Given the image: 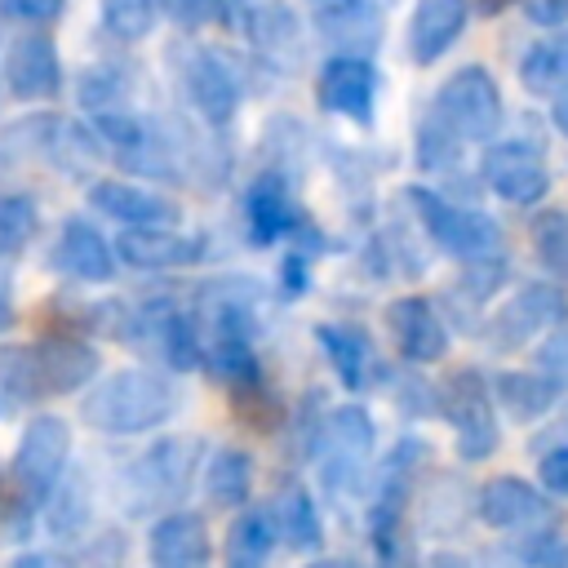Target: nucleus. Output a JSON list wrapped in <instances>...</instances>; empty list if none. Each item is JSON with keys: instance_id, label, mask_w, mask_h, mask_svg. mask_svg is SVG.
I'll return each instance as SVG.
<instances>
[{"instance_id": "f257e3e1", "label": "nucleus", "mask_w": 568, "mask_h": 568, "mask_svg": "<svg viewBox=\"0 0 568 568\" xmlns=\"http://www.w3.org/2000/svg\"><path fill=\"white\" fill-rule=\"evenodd\" d=\"M169 404H173V390L155 373H111L89 390L84 422L102 430H146L169 413Z\"/></svg>"}, {"instance_id": "f03ea898", "label": "nucleus", "mask_w": 568, "mask_h": 568, "mask_svg": "<svg viewBox=\"0 0 568 568\" xmlns=\"http://www.w3.org/2000/svg\"><path fill=\"white\" fill-rule=\"evenodd\" d=\"M444 129L457 138H488L501 124V93L484 67H462L439 89Z\"/></svg>"}, {"instance_id": "7ed1b4c3", "label": "nucleus", "mask_w": 568, "mask_h": 568, "mask_svg": "<svg viewBox=\"0 0 568 568\" xmlns=\"http://www.w3.org/2000/svg\"><path fill=\"white\" fill-rule=\"evenodd\" d=\"M67 426L58 422V417H36V422H27V430H22V444H18V453H13V479L31 493V497H44V493H53V484H58V470H62V462H67Z\"/></svg>"}, {"instance_id": "20e7f679", "label": "nucleus", "mask_w": 568, "mask_h": 568, "mask_svg": "<svg viewBox=\"0 0 568 568\" xmlns=\"http://www.w3.org/2000/svg\"><path fill=\"white\" fill-rule=\"evenodd\" d=\"M413 195V204H417V213L426 217V226H430V235L444 244V248H453V253H462V257H475V253H484L488 244H493V222H484L479 213H466V209H457V204H448V200H439V195H430V191H408Z\"/></svg>"}, {"instance_id": "39448f33", "label": "nucleus", "mask_w": 568, "mask_h": 568, "mask_svg": "<svg viewBox=\"0 0 568 568\" xmlns=\"http://www.w3.org/2000/svg\"><path fill=\"white\" fill-rule=\"evenodd\" d=\"M373 84H377V75H373V67H368V58H359V53H337V58L324 67V75H320V102H324L328 111H337V115L364 120L368 106H373Z\"/></svg>"}, {"instance_id": "423d86ee", "label": "nucleus", "mask_w": 568, "mask_h": 568, "mask_svg": "<svg viewBox=\"0 0 568 568\" xmlns=\"http://www.w3.org/2000/svg\"><path fill=\"white\" fill-rule=\"evenodd\" d=\"M466 0H417L408 18V53L417 62H435L466 27Z\"/></svg>"}, {"instance_id": "0eeeda50", "label": "nucleus", "mask_w": 568, "mask_h": 568, "mask_svg": "<svg viewBox=\"0 0 568 568\" xmlns=\"http://www.w3.org/2000/svg\"><path fill=\"white\" fill-rule=\"evenodd\" d=\"M386 324H390V333H395L399 351H404L408 359H417V364L439 359V355H444V346H448L439 315H435V311H430V302H422V297H399V302L386 311Z\"/></svg>"}, {"instance_id": "6e6552de", "label": "nucleus", "mask_w": 568, "mask_h": 568, "mask_svg": "<svg viewBox=\"0 0 568 568\" xmlns=\"http://www.w3.org/2000/svg\"><path fill=\"white\" fill-rule=\"evenodd\" d=\"M448 404H453L448 417L457 422V435H462V453H466V457H484V453H493V444H497V426H493L484 386H479L470 373H462V377L448 386Z\"/></svg>"}, {"instance_id": "1a4fd4ad", "label": "nucleus", "mask_w": 568, "mask_h": 568, "mask_svg": "<svg viewBox=\"0 0 568 568\" xmlns=\"http://www.w3.org/2000/svg\"><path fill=\"white\" fill-rule=\"evenodd\" d=\"M484 178L497 195L515 204H532L537 195H546V169L528 146H497L484 160Z\"/></svg>"}, {"instance_id": "9d476101", "label": "nucleus", "mask_w": 568, "mask_h": 568, "mask_svg": "<svg viewBox=\"0 0 568 568\" xmlns=\"http://www.w3.org/2000/svg\"><path fill=\"white\" fill-rule=\"evenodd\" d=\"M4 80L18 98H44L58 84V58L44 36H18L4 58Z\"/></svg>"}, {"instance_id": "9b49d317", "label": "nucleus", "mask_w": 568, "mask_h": 568, "mask_svg": "<svg viewBox=\"0 0 568 568\" xmlns=\"http://www.w3.org/2000/svg\"><path fill=\"white\" fill-rule=\"evenodd\" d=\"M151 559L155 568H204L209 564V532L195 515H169L151 528Z\"/></svg>"}, {"instance_id": "f8f14e48", "label": "nucleus", "mask_w": 568, "mask_h": 568, "mask_svg": "<svg viewBox=\"0 0 568 568\" xmlns=\"http://www.w3.org/2000/svg\"><path fill=\"white\" fill-rule=\"evenodd\" d=\"M93 204L111 217H120L124 226H173L178 222V204H169L155 191L142 186H124V182H98L93 186Z\"/></svg>"}, {"instance_id": "ddd939ff", "label": "nucleus", "mask_w": 568, "mask_h": 568, "mask_svg": "<svg viewBox=\"0 0 568 568\" xmlns=\"http://www.w3.org/2000/svg\"><path fill=\"white\" fill-rule=\"evenodd\" d=\"M53 262H58L67 275H75V280H93V284L115 275V257H111L106 240H102L93 226H84V222H67V226L58 231Z\"/></svg>"}, {"instance_id": "4468645a", "label": "nucleus", "mask_w": 568, "mask_h": 568, "mask_svg": "<svg viewBox=\"0 0 568 568\" xmlns=\"http://www.w3.org/2000/svg\"><path fill=\"white\" fill-rule=\"evenodd\" d=\"M98 368V355L84 342L71 337H53L44 346H36V373H40V390H75L80 382H89Z\"/></svg>"}, {"instance_id": "2eb2a0df", "label": "nucleus", "mask_w": 568, "mask_h": 568, "mask_svg": "<svg viewBox=\"0 0 568 568\" xmlns=\"http://www.w3.org/2000/svg\"><path fill=\"white\" fill-rule=\"evenodd\" d=\"M537 510H541L537 488H528V484L515 479V475H497V479H488L484 493H479V515H484V524H497V528L524 524V519H532Z\"/></svg>"}, {"instance_id": "dca6fc26", "label": "nucleus", "mask_w": 568, "mask_h": 568, "mask_svg": "<svg viewBox=\"0 0 568 568\" xmlns=\"http://www.w3.org/2000/svg\"><path fill=\"white\" fill-rule=\"evenodd\" d=\"M275 541V524L266 510H244L226 528V564L231 568H262Z\"/></svg>"}, {"instance_id": "f3484780", "label": "nucleus", "mask_w": 568, "mask_h": 568, "mask_svg": "<svg viewBox=\"0 0 568 568\" xmlns=\"http://www.w3.org/2000/svg\"><path fill=\"white\" fill-rule=\"evenodd\" d=\"M120 253L133 266H173V262L191 257L195 244L178 240V231H169V226H133L120 235Z\"/></svg>"}, {"instance_id": "a211bd4d", "label": "nucleus", "mask_w": 568, "mask_h": 568, "mask_svg": "<svg viewBox=\"0 0 568 568\" xmlns=\"http://www.w3.org/2000/svg\"><path fill=\"white\" fill-rule=\"evenodd\" d=\"M248 226L257 240H275L293 226V200L280 178H262L248 195Z\"/></svg>"}, {"instance_id": "6ab92c4d", "label": "nucleus", "mask_w": 568, "mask_h": 568, "mask_svg": "<svg viewBox=\"0 0 568 568\" xmlns=\"http://www.w3.org/2000/svg\"><path fill=\"white\" fill-rule=\"evenodd\" d=\"M271 524L297 550H315L320 546V519H315V506H311V497L302 488H284L280 493V501L271 510Z\"/></svg>"}, {"instance_id": "aec40b11", "label": "nucleus", "mask_w": 568, "mask_h": 568, "mask_svg": "<svg viewBox=\"0 0 568 568\" xmlns=\"http://www.w3.org/2000/svg\"><path fill=\"white\" fill-rule=\"evenodd\" d=\"M248 484H253V462L248 453L240 448H222L209 466V497L213 506H240L248 497Z\"/></svg>"}, {"instance_id": "412c9836", "label": "nucleus", "mask_w": 568, "mask_h": 568, "mask_svg": "<svg viewBox=\"0 0 568 568\" xmlns=\"http://www.w3.org/2000/svg\"><path fill=\"white\" fill-rule=\"evenodd\" d=\"M191 98L200 102V111H204L209 120H226V115L235 111V84H231V75L222 71V62L200 58V62L191 67Z\"/></svg>"}, {"instance_id": "4be33fe9", "label": "nucleus", "mask_w": 568, "mask_h": 568, "mask_svg": "<svg viewBox=\"0 0 568 568\" xmlns=\"http://www.w3.org/2000/svg\"><path fill=\"white\" fill-rule=\"evenodd\" d=\"M320 337H324V346H328L342 382L346 386H359L364 382V368H368V337L359 328H346V324H324Z\"/></svg>"}, {"instance_id": "5701e85b", "label": "nucleus", "mask_w": 568, "mask_h": 568, "mask_svg": "<svg viewBox=\"0 0 568 568\" xmlns=\"http://www.w3.org/2000/svg\"><path fill=\"white\" fill-rule=\"evenodd\" d=\"M501 399L510 404L515 417H537V413L550 408L555 382L550 377H537V373H506L501 377Z\"/></svg>"}, {"instance_id": "b1692460", "label": "nucleus", "mask_w": 568, "mask_h": 568, "mask_svg": "<svg viewBox=\"0 0 568 568\" xmlns=\"http://www.w3.org/2000/svg\"><path fill=\"white\" fill-rule=\"evenodd\" d=\"M209 364L226 382H257V355L248 351V337H240V333H217Z\"/></svg>"}, {"instance_id": "393cba45", "label": "nucleus", "mask_w": 568, "mask_h": 568, "mask_svg": "<svg viewBox=\"0 0 568 568\" xmlns=\"http://www.w3.org/2000/svg\"><path fill=\"white\" fill-rule=\"evenodd\" d=\"M164 0H102V13H106V27L124 40H138L155 27Z\"/></svg>"}, {"instance_id": "a878e982", "label": "nucleus", "mask_w": 568, "mask_h": 568, "mask_svg": "<svg viewBox=\"0 0 568 568\" xmlns=\"http://www.w3.org/2000/svg\"><path fill=\"white\" fill-rule=\"evenodd\" d=\"M532 244L555 275H568V213H546L532 231Z\"/></svg>"}, {"instance_id": "bb28decb", "label": "nucleus", "mask_w": 568, "mask_h": 568, "mask_svg": "<svg viewBox=\"0 0 568 568\" xmlns=\"http://www.w3.org/2000/svg\"><path fill=\"white\" fill-rule=\"evenodd\" d=\"M519 555L537 568H568V532L559 528H537L532 537L519 541Z\"/></svg>"}, {"instance_id": "cd10ccee", "label": "nucleus", "mask_w": 568, "mask_h": 568, "mask_svg": "<svg viewBox=\"0 0 568 568\" xmlns=\"http://www.w3.org/2000/svg\"><path fill=\"white\" fill-rule=\"evenodd\" d=\"M564 67H568V62H564V49L541 44V49H532V53L524 58V84L537 89V93H550V84H555V75H559Z\"/></svg>"}, {"instance_id": "c85d7f7f", "label": "nucleus", "mask_w": 568, "mask_h": 568, "mask_svg": "<svg viewBox=\"0 0 568 568\" xmlns=\"http://www.w3.org/2000/svg\"><path fill=\"white\" fill-rule=\"evenodd\" d=\"M36 226V209L27 200H0V244H22Z\"/></svg>"}, {"instance_id": "c756f323", "label": "nucleus", "mask_w": 568, "mask_h": 568, "mask_svg": "<svg viewBox=\"0 0 568 568\" xmlns=\"http://www.w3.org/2000/svg\"><path fill=\"white\" fill-rule=\"evenodd\" d=\"M541 484L559 497H568V448H555L541 457Z\"/></svg>"}, {"instance_id": "7c9ffc66", "label": "nucleus", "mask_w": 568, "mask_h": 568, "mask_svg": "<svg viewBox=\"0 0 568 568\" xmlns=\"http://www.w3.org/2000/svg\"><path fill=\"white\" fill-rule=\"evenodd\" d=\"M0 9L13 18H27V22H49L62 9V0H0Z\"/></svg>"}, {"instance_id": "2f4dec72", "label": "nucleus", "mask_w": 568, "mask_h": 568, "mask_svg": "<svg viewBox=\"0 0 568 568\" xmlns=\"http://www.w3.org/2000/svg\"><path fill=\"white\" fill-rule=\"evenodd\" d=\"M541 359H546V377L550 382H568V333H555L550 342H546V351H541Z\"/></svg>"}, {"instance_id": "473e14b6", "label": "nucleus", "mask_w": 568, "mask_h": 568, "mask_svg": "<svg viewBox=\"0 0 568 568\" xmlns=\"http://www.w3.org/2000/svg\"><path fill=\"white\" fill-rule=\"evenodd\" d=\"M532 22H564L568 18V0H528Z\"/></svg>"}, {"instance_id": "72a5a7b5", "label": "nucleus", "mask_w": 568, "mask_h": 568, "mask_svg": "<svg viewBox=\"0 0 568 568\" xmlns=\"http://www.w3.org/2000/svg\"><path fill=\"white\" fill-rule=\"evenodd\" d=\"M178 9L186 13V22H209L222 9V0H178Z\"/></svg>"}, {"instance_id": "f704fd0d", "label": "nucleus", "mask_w": 568, "mask_h": 568, "mask_svg": "<svg viewBox=\"0 0 568 568\" xmlns=\"http://www.w3.org/2000/svg\"><path fill=\"white\" fill-rule=\"evenodd\" d=\"M559 124H564V133H568V93L559 98Z\"/></svg>"}, {"instance_id": "c9c22d12", "label": "nucleus", "mask_w": 568, "mask_h": 568, "mask_svg": "<svg viewBox=\"0 0 568 568\" xmlns=\"http://www.w3.org/2000/svg\"><path fill=\"white\" fill-rule=\"evenodd\" d=\"M9 324V302H4V293H0V328Z\"/></svg>"}]
</instances>
